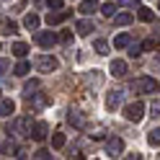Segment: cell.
<instances>
[{"instance_id": "cell-26", "label": "cell", "mask_w": 160, "mask_h": 160, "mask_svg": "<svg viewBox=\"0 0 160 160\" xmlns=\"http://www.w3.org/2000/svg\"><path fill=\"white\" fill-rule=\"evenodd\" d=\"M147 142L152 145V147H158V145H160V129H152V132L147 134Z\"/></svg>"}, {"instance_id": "cell-14", "label": "cell", "mask_w": 160, "mask_h": 160, "mask_svg": "<svg viewBox=\"0 0 160 160\" xmlns=\"http://www.w3.org/2000/svg\"><path fill=\"white\" fill-rule=\"evenodd\" d=\"M28 101H31L34 108H44V106H49V96H44V93H34Z\"/></svg>"}, {"instance_id": "cell-11", "label": "cell", "mask_w": 160, "mask_h": 160, "mask_svg": "<svg viewBox=\"0 0 160 160\" xmlns=\"http://www.w3.org/2000/svg\"><path fill=\"white\" fill-rule=\"evenodd\" d=\"M16 111V101L11 98H0V116H11Z\"/></svg>"}, {"instance_id": "cell-4", "label": "cell", "mask_w": 160, "mask_h": 160, "mask_svg": "<svg viewBox=\"0 0 160 160\" xmlns=\"http://www.w3.org/2000/svg\"><path fill=\"white\" fill-rule=\"evenodd\" d=\"M57 67H59V59H57V57L42 54V57L36 59V70H39V72H54Z\"/></svg>"}, {"instance_id": "cell-5", "label": "cell", "mask_w": 160, "mask_h": 160, "mask_svg": "<svg viewBox=\"0 0 160 160\" xmlns=\"http://www.w3.org/2000/svg\"><path fill=\"white\" fill-rule=\"evenodd\" d=\"M47 134H49V124H47V122H36L31 129H28V137H34L36 142H44Z\"/></svg>"}, {"instance_id": "cell-29", "label": "cell", "mask_w": 160, "mask_h": 160, "mask_svg": "<svg viewBox=\"0 0 160 160\" xmlns=\"http://www.w3.org/2000/svg\"><path fill=\"white\" fill-rule=\"evenodd\" d=\"M155 47H158V42H155V39H147V42H142L139 52H150V49H155Z\"/></svg>"}, {"instance_id": "cell-17", "label": "cell", "mask_w": 160, "mask_h": 160, "mask_svg": "<svg viewBox=\"0 0 160 160\" xmlns=\"http://www.w3.org/2000/svg\"><path fill=\"white\" fill-rule=\"evenodd\" d=\"M67 122H70V124H75L78 129H83V127H85V116L80 114V111H70V116H67Z\"/></svg>"}, {"instance_id": "cell-32", "label": "cell", "mask_w": 160, "mask_h": 160, "mask_svg": "<svg viewBox=\"0 0 160 160\" xmlns=\"http://www.w3.org/2000/svg\"><path fill=\"white\" fill-rule=\"evenodd\" d=\"M8 67H11V62H8V59H0V75H3Z\"/></svg>"}, {"instance_id": "cell-30", "label": "cell", "mask_w": 160, "mask_h": 160, "mask_svg": "<svg viewBox=\"0 0 160 160\" xmlns=\"http://www.w3.org/2000/svg\"><path fill=\"white\" fill-rule=\"evenodd\" d=\"M34 158H39V160H47V158H52V152H49V150H44V147H42V150H39V152H36Z\"/></svg>"}, {"instance_id": "cell-25", "label": "cell", "mask_w": 160, "mask_h": 160, "mask_svg": "<svg viewBox=\"0 0 160 160\" xmlns=\"http://www.w3.org/2000/svg\"><path fill=\"white\" fill-rule=\"evenodd\" d=\"M137 16H139V21H145V23H150V21H152V18H155L150 8H139V13H137Z\"/></svg>"}, {"instance_id": "cell-34", "label": "cell", "mask_w": 160, "mask_h": 160, "mask_svg": "<svg viewBox=\"0 0 160 160\" xmlns=\"http://www.w3.org/2000/svg\"><path fill=\"white\" fill-rule=\"evenodd\" d=\"M142 52H139V47H132V52H129V57H139Z\"/></svg>"}, {"instance_id": "cell-6", "label": "cell", "mask_w": 160, "mask_h": 160, "mask_svg": "<svg viewBox=\"0 0 160 160\" xmlns=\"http://www.w3.org/2000/svg\"><path fill=\"white\" fill-rule=\"evenodd\" d=\"M122 101H124V91H119V88H116V91H111V93L106 96V108H108V111H114V108L122 106Z\"/></svg>"}, {"instance_id": "cell-31", "label": "cell", "mask_w": 160, "mask_h": 160, "mask_svg": "<svg viewBox=\"0 0 160 160\" xmlns=\"http://www.w3.org/2000/svg\"><path fill=\"white\" fill-rule=\"evenodd\" d=\"M62 3H65V0H47V5L54 8V11H57V8H62Z\"/></svg>"}, {"instance_id": "cell-19", "label": "cell", "mask_w": 160, "mask_h": 160, "mask_svg": "<svg viewBox=\"0 0 160 160\" xmlns=\"http://www.w3.org/2000/svg\"><path fill=\"white\" fill-rule=\"evenodd\" d=\"M111 18H114V26H127V23H132V13H127V11H124V13H114Z\"/></svg>"}, {"instance_id": "cell-1", "label": "cell", "mask_w": 160, "mask_h": 160, "mask_svg": "<svg viewBox=\"0 0 160 160\" xmlns=\"http://www.w3.org/2000/svg\"><path fill=\"white\" fill-rule=\"evenodd\" d=\"M28 129H31V119L28 116H18L8 124V134H18V137H28Z\"/></svg>"}, {"instance_id": "cell-22", "label": "cell", "mask_w": 160, "mask_h": 160, "mask_svg": "<svg viewBox=\"0 0 160 160\" xmlns=\"http://www.w3.org/2000/svg\"><path fill=\"white\" fill-rule=\"evenodd\" d=\"M93 49H96V54H108V42H106V39H96Z\"/></svg>"}, {"instance_id": "cell-35", "label": "cell", "mask_w": 160, "mask_h": 160, "mask_svg": "<svg viewBox=\"0 0 160 160\" xmlns=\"http://www.w3.org/2000/svg\"><path fill=\"white\" fill-rule=\"evenodd\" d=\"M122 3H124V5H132V3H134V0H122Z\"/></svg>"}, {"instance_id": "cell-2", "label": "cell", "mask_w": 160, "mask_h": 160, "mask_svg": "<svg viewBox=\"0 0 160 160\" xmlns=\"http://www.w3.org/2000/svg\"><path fill=\"white\" fill-rule=\"evenodd\" d=\"M129 88H132L134 93H155L158 91V80H152V78H137V80L129 83Z\"/></svg>"}, {"instance_id": "cell-12", "label": "cell", "mask_w": 160, "mask_h": 160, "mask_svg": "<svg viewBox=\"0 0 160 160\" xmlns=\"http://www.w3.org/2000/svg\"><path fill=\"white\" fill-rule=\"evenodd\" d=\"M78 11L83 13V16H91V13H96V11H98V0H83Z\"/></svg>"}, {"instance_id": "cell-18", "label": "cell", "mask_w": 160, "mask_h": 160, "mask_svg": "<svg viewBox=\"0 0 160 160\" xmlns=\"http://www.w3.org/2000/svg\"><path fill=\"white\" fill-rule=\"evenodd\" d=\"M129 44H132V34H119V36L114 39V47H116V49H127Z\"/></svg>"}, {"instance_id": "cell-16", "label": "cell", "mask_w": 160, "mask_h": 160, "mask_svg": "<svg viewBox=\"0 0 160 160\" xmlns=\"http://www.w3.org/2000/svg\"><path fill=\"white\" fill-rule=\"evenodd\" d=\"M39 23H42V18H39L36 13H28V16L23 18V26L28 28V31H36V28H39Z\"/></svg>"}, {"instance_id": "cell-20", "label": "cell", "mask_w": 160, "mask_h": 160, "mask_svg": "<svg viewBox=\"0 0 160 160\" xmlns=\"http://www.w3.org/2000/svg\"><path fill=\"white\" fill-rule=\"evenodd\" d=\"M39 85H42L39 80H28V83L23 85V96H26V98H31V96H34V93L39 91Z\"/></svg>"}, {"instance_id": "cell-8", "label": "cell", "mask_w": 160, "mask_h": 160, "mask_svg": "<svg viewBox=\"0 0 160 160\" xmlns=\"http://www.w3.org/2000/svg\"><path fill=\"white\" fill-rule=\"evenodd\" d=\"M106 152L108 155H122L124 152V142H122V139H119V137H111V139H108V142H106Z\"/></svg>"}, {"instance_id": "cell-21", "label": "cell", "mask_w": 160, "mask_h": 160, "mask_svg": "<svg viewBox=\"0 0 160 160\" xmlns=\"http://www.w3.org/2000/svg\"><path fill=\"white\" fill-rule=\"evenodd\" d=\"M28 70H31V65H28V62H26V59L21 57V62H18V65L13 67V75H18V78H23V75L28 72Z\"/></svg>"}, {"instance_id": "cell-15", "label": "cell", "mask_w": 160, "mask_h": 160, "mask_svg": "<svg viewBox=\"0 0 160 160\" xmlns=\"http://www.w3.org/2000/svg\"><path fill=\"white\" fill-rule=\"evenodd\" d=\"M78 34L80 36H88V34H91V31H96V28H93V21H88V18H83V21H78Z\"/></svg>"}, {"instance_id": "cell-7", "label": "cell", "mask_w": 160, "mask_h": 160, "mask_svg": "<svg viewBox=\"0 0 160 160\" xmlns=\"http://www.w3.org/2000/svg\"><path fill=\"white\" fill-rule=\"evenodd\" d=\"M57 39H59V36H57L54 31H39V34H36V44H42V47H54Z\"/></svg>"}, {"instance_id": "cell-24", "label": "cell", "mask_w": 160, "mask_h": 160, "mask_svg": "<svg viewBox=\"0 0 160 160\" xmlns=\"http://www.w3.org/2000/svg\"><path fill=\"white\" fill-rule=\"evenodd\" d=\"M65 142H67V137H65L62 132H57V134L52 137V147H54V150H62V147H65Z\"/></svg>"}, {"instance_id": "cell-9", "label": "cell", "mask_w": 160, "mask_h": 160, "mask_svg": "<svg viewBox=\"0 0 160 160\" xmlns=\"http://www.w3.org/2000/svg\"><path fill=\"white\" fill-rule=\"evenodd\" d=\"M67 18H70V11H62V8H57V13H49V16H47V23H49V26H57V23L67 21Z\"/></svg>"}, {"instance_id": "cell-23", "label": "cell", "mask_w": 160, "mask_h": 160, "mask_svg": "<svg viewBox=\"0 0 160 160\" xmlns=\"http://www.w3.org/2000/svg\"><path fill=\"white\" fill-rule=\"evenodd\" d=\"M11 52H13L16 57H26V54H28V47H26L23 42H16V44H13V49H11Z\"/></svg>"}, {"instance_id": "cell-10", "label": "cell", "mask_w": 160, "mask_h": 160, "mask_svg": "<svg viewBox=\"0 0 160 160\" xmlns=\"http://www.w3.org/2000/svg\"><path fill=\"white\" fill-rule=\"evenodd\" d=\"M108 70H111L114 78H124V75H127V62H124V59H111Z\"/></svg>"}, {"instance_id": "cell-13", "label": "cell", "mask_w": 160, "mask_h": 160, "mask_svg": "<svg viewBox=\"0 0 160 160\" xmlns=\"http://www.w3.org/2000/svg\"><path fill=\"white\" fill-rule=\"evenodd\" d=\"M18 152V145L13 142V139H5V142H0V155H13L16 158Z\"/></svg>"}, {"instance_id": "cell-3", "label": "cell", "mask_w": 160, "mask_h": 160, "mask_svg": "<svg viewBox=\"0 0 160 160\" xmlns=\"http://www.w3.org/2000/svg\"><path fill=\"white\" fill-rule=\"evenodd\" d=\"M142 116H145V103L142 101H134V103H129L124 106V119L127 122H142Z\"/></svg>"}, {"instance_id": "cell-28", "label": "cell", "mask_w": 160, "mask_h": 160, "mask_svg": "<svg viewBox=\"0 0 160 160\" xmlns=\"http://www.w3.org/2000/svg\"><path fill=\"white\" fill-rule=\"evenodd\" d=\"M98 11H101V13H103V16H106V18H111V16H114V13H116V5H114V3H106V5H103V8H98Z\"/></svg>"}, {"instance_id": "cell-27", "label": "cell", "mask_w": 160, "mask_h": 160, "mask_svg": "<svg viewBox=\"0 0 160 160\" xmlns=\"http://www.w3.org/2000/svg\"><path fill=\"white\" fill-rule=\"evenodd\" d=\"M3 34H8V36H11V34H18V23L5 21V23H3Z\"/></svg>"}, {"instance_id": "cell-33", "label": "cell", "mask_w": 160, "mask_h": 160, "mask_svg": "<svg viewBox=\"0 0 160 160\" xmlns=\"http://www.w3.org/2000/svg\"><path fill=\"white\" fill-rule=\"evenodd\" d=\"M91 137H93V139H103V129H96V132H93Z\"/></svg>"}]
</instances>
